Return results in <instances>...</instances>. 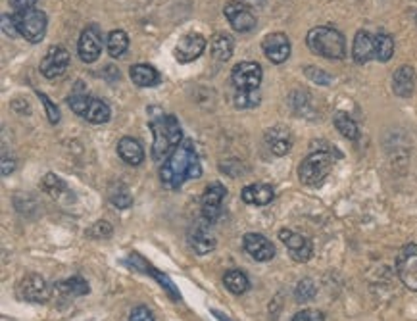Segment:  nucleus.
<instances>
[{
    "mask_svg": "<svg viewBox=\"0 0 417 321\" xmlns=\"http://www.w3.org/2000/svg\"><path fill=\"white\" fill-rule=\"evenodd\" d=\"M202 175V165L196 156V150L191 139L179 144L173 150L170 158L165 160L164 165L160 168V179L164 183V187L177 191L186 179H198Z\"/></svg>",
    "mask_w": 417,
    "mask_h": 321,
    "instance_id": "f257e3e1",
    "label": "nucleus"
},
{
    "mask_svg": "<svg viewBox=\"0 0 417 321\" xmlns=\"http://www.w3.org/2000/svg\"><path fill=\"white\" fill-rule=\"evenodd\" d=\"M150 129L154 133L152 158L154 162H165L173 150L183 142V131L175 116L164 114L160 108H149Z\"/></svg>",
    "mask_w": 417,
    "mask_h": 321,
    "instance_id": "f03ea898",
    "label": "nucleus"
},
{
    "mask_svg": "<svg viewBox=\"0 0 417 321\" xmlns=\"http://www.w3.org/2000/svg\"><path fill=\"white\" fill-rule=\"evenodd\" d=\"M308 48L315 53L317 56L329 58V60H343L346 54V43L341 31L329 25H321V27H313L306 37Z\"/></svg>",
    "mask_w": 417,
    "mask_h": 321,
    "instance_id": "7ed1b4c3",
    "label": "nucleus"
},
{
    "mask_svg": "<svg viewBox=\"0 0 417 321\" xmlns=\"http://www.w3.org/2000/svg\"><path fill=\"white\" fill-rule=\"evenodd\" d=\"M331 170H333V156L327 150H320L302 160V164L298 168V177L308 187H317L325 181Z\"/></svg>",
    "mask_w": 417,
    "mask_h": 321,
    "instance_id": "20e7f679",
    "label": "nucleus"
},
{
    "mask_svg": "<svg viewBox=\"0 0 417 321\" xmlns=\"http://www.w3.org/2000/svg\"><path fill=\"white\" fill-rule=\"evenodd\" d=\"M15 27L18 33L22 35L25 41L29 43H39L45 39L46 27H48V18L43 10L39 8H31L25 12H14Z\"/></svg>",
    "mask_w": 417,
    "mask_h": 321,
    "instance_id": "39448f33",
    "label": "nucleus"
},
{
    "mask_svg": "<svg viewBox=\"0 0 417 321\" xmlns=\"http://www.w3.org/2000/svg\"><path fill=\"white\" fill-rule=\"evenodd\" d=\"M15 294L23 302L41 304V302L50 300L53 289H50V285L46 283L45 277L37 275V273H27V275L20 279V283L15 287Z\"/></svg>",
    "mask_w": 417,
    "mask_h": 321,
    "instance_id": "423d86ee",
    "label": "nucleus"
},
{
    "mask_svg": "<svg viewBox=\"0 0 417 321\" xmlns=\"http://www.w3.org/2000/svg\"><path fill=\"white\" fill-rule=\"evenodd\" d=\"M396 273L410 291L417 292V245H408L396 258Z\"/></svg>",
    "mask_w": 417,
    "mask_h": 321,
    "instance_id": "0eeeda50",
    "label": "nucleus"
},
{
    "mask_svg": "<svg viewBox=\"0 0 417 321\" xmlns=\"http://www.w3.org/2000/svg\"><path fill=\"white\" fill-rule=\"evenodd\" d=\"M261 77H264V71L260 64L256 62H240L231 71L233 85L238 90H256L260 87Z\"/></svg>",
    "mask_w": 417,
    "mask_h": 321,
    "instance_id": "6e6552de",
    "label": "nucleus"
},
{
    "mask_svg": "<svg viewBox=\"0 0 417 321\" xmlns=\"http://www.w3.org/2000/svg\"><path fill=\"white\" fill-rule=\"evenodd\" d=\"M77 53L85 64H93L98 60V56L102 53V35H100L98 25L93 23L87 29H83L79 43H77Z\"/></svg>",
    "mask_w": 417,
    "mask_h": 321,
    "instance_id": "1a4fd4ad",
    "label": "nucleus"
},
{
    "mask_svg": "<svg viewBox=\"0 0 417 321\" xmlns=\"http://www.w3.org/2000/svg\"><path fill=\"white\" fill-rule=\"evenodd\" d=\"M227 194V189L221 183H210L204 196H202V217L206 224H214L217 217L221 216V206Z\"/></svg>",
    "mask_w": 417,
    "mask_h": 321,
    "instance_id": "9d476101",
    "label": "nucleus"
},
{
    "mask_svg": "<svg viewBox=\"0 0 417 321\" xmlns=\"http://www.w3.org/2000/svg\"><path fill=\"white\" fill-rule=\"evenodd\" d=\"M279 239L287 247V250L291 252L292 260L298 261V264H304V261L312 258L313 245L312 240L306 239L304 235L291 231V229H281L279 231Z\"/></svg>",
    "mask_w": 417,
    "mask_h": 321,
    "instance_id": "9b49d317",
    "label": "nucleus"
},
{
    "mask_svg": "<svg viewBox=\"0 0 417 321\" xmlns=\"http://www.w3.org/2000/svg\"><path fill=\"white\" fill-rule=\"evenodd\" d=\"M67 66H69V53L64 46H50L46 50L45 58L41 60V74L45 75L46 79H56L60 75L66 74Z\"/></svg>",
    "mask_w": 417,
    "mask_h": 321,
    "instance_id": "f8f14e48",
    "label": "nucleus"
},
{
    "mask_svg": "<svg viewBox=\"0 0 417 321\" xmlns=\"http://www.w3.org/2000/svg\"><path fill=\"white\" fill-rule=\"evenodd\" d=\"M225 18L229 20L231 27L238 33H248L256 27V15L250 12V8L246 6L245 2H227V6L224 8Z\"/></svg>",
    "mask_w": 417,
    "mask_h": 321,
    "instance_id": "ddd939ff",
    "label": "nucleus"
},
{
    "mask_svg": "<svg viewBox=\"0 0 417 321\" xmlns=\"http://www.w3.org/2000/svg\"><path fill=\"white\" fill-rule=\"evenodd\" d=\"M206 48V39L202 37L200 33H189L185 37L179 39L177 46H175V60L181 64H189V62L196 60Z\"/></svg>",
    "mask_w": 417,
    "mask_h": 321,
    "instance_id": "4468645a",
    "label": "nucleus"
},
{
    "mask_svg": "<svg viewBox=\"0 0 417 321\" xmlns=\"http://www.w3.org/2000/svg\"><path fill=\"white\" fill-rule=\"evenodd\" d=\"M261 48H264V54L268 56V60L273 64H283L291 56V41L285 33L268 35L261 43Z\"/></svg>",
    "mask_w": 417,
    "mask_h": 321,
    "instance_id": "2eb2a0df",
    "label": "nucleus"
},
{
    "mask_svg": "<svg viewBox=\"0 0 417 321\" xmlns=\"http://www.w3.org/2000/svg\"><path fill=\"white\" fill-rule=\"evenodd\" d=\"M242 248L252 256L256 261H269L275 256L273 243L260 233H246L242 237Z\"/></svg>",
    "mask_w": 417,
    "mask_h": 321,
    "instance_id": "dca6fc26",
    "label": "nucleus"
},
{
    "mask_svg": "<svg viewBox=\"0 0 417 321\" xmlns=\"http://www.w3.org/2000/svg\"><path fill=\"white\" fill-rule=\"evenodd\" d=\"M266 144L275 156H285L292 149V135L283 125H277L266 131Z\"/></svg>",
    "mask_w": 417,
    "mask_h": 321,
    "instance_id": "f3484780",
    "label": "nucleus"
},
{
    "mask_svg": "<svg viewBox=\"0 0 417 321\" xmlns=\"http://www.w3.org/2000/svg\"><path fill=\"white\" fill-rule=\"evenodd\" d=\"M352 58L356 64H367L375 58V37L367 31H357L354 45H352Z\"/></svg>",
    "mask_w": 417,
    "mask_h": 321,
    "instance_id": "a211bd4d",
    "label": "nucleus"
},
{
    "mask_svg": "<svg viewBox=\"0 0 417 321\" xmlns=\"http://www.w3.org/2000/svg\"><path fill=\"white\" fill-rule=\"evenodd\" d=\"M416 89V69L411 66L398 67L392 75V90L398 97L410 98Z\"/></svg>",
    "mask_w": 417,
    "mask_h": 321,
    "instance_id": "6ab92c4d",
    "label": "nucleus"
},
{
    "mask_svg": "<svg viewBox=\"0 0 417 321\" xmlns=\"http://www.w3.org/2000/svg\"><path fill=\"white\" fill-rule=\"evenodd\" d=\"M240 198H242V202L252 204V206H268L269 202L275 198V193L266 183H254V185L242 189Z\"/></svg>",
    "mask_w": 417,
    "mask_h": 321,
    "instance_id": "aec40b11",
    "label": "nucleus"
},
{
    "mask_svg": "<svg viewBox=\"0 0 417 321\" xmlns=\"http://www.w3.org/2000/svg\"><path fill=\"white\" fill-rule=\"evenodd\" d=\"M118 154L129 165H141L144 162V149L141 146V142L133 139V137L119 139Z\"/></svg>",
    "mask_w": 417,
    "mask_h": 321,
    "instance_id": "412c9836",
    "label": "nucleus"
},
{
    "mask_svg": "<svg viewBox=\"0 0 417 321\" xmlns=\"http://www.w3.org/2000/svg\"><path fill=\"white\" fill-rule=\"evenodd\" d=\"M189 245H191V248L198 256H206L216 248V239L206 231V227L196 225L193 231H191V235H189Z\"/></svg>",
    "mask_w": 417,
    "mask_h": 321,
    "instance_id": "4be33fe9",
    "label": "nucleus"
},
{
    "mask_svg": "<svg viewBox=\"0 0 417 321\" xmlns=\"http://www.w3.org/2000/svg\"><path fill=\"white\" fill-rule=\"evenodd\" d=\"M235 41L227 33H216L210 41V53L217 62H227L233 56Z\"/></svg>",
    "mask_w": 417,
    "mask_h": 321,
    "instance_id": "5701e85b",
    "label": "nucleus"
},
{
    "mask_svg": "<svg viewBox=\"0 0 417 321\" xmlns=\"http://www.w3.org/2000/svg\"><path fill=\"white\" fill-rule=\"evenodd\" d=\"M129 77L137 87H156L160 83V74L149 64H137L129 69Z\"/></svg>",
    "mask_w": 417,
    "mask_h": 321,
    "instance_id": "b1692460",
    "label": "nucleus"
},
{
    "mask_svg": "<svg viewBox=\"0 0 417 321\" xmlns=\"http://www.w3.org/2000/svg\"><path fill=\"white\" fill-rule=\"evenodd\" d=\"M83 118L90 123H95V125H102L106 121H110L112 118V110H110V106L106 104L104 100H100V98H90L89 106H87V110L83 114Z\"/></svg>",
    "mask_w": 417,
    "mask_h": 321,
    "instance_id": "393cba45",
    "label": "nucleus"
},
{
    "mask_svg": "<svg viewBox=\"0 0 417 321\" xmlns=\"http://www.w3.org/2000/svg\"><path fill=\"white\" fill-rule=\"evenodd\" d=\"M56 292H60L64 299H75V296L89 294V285L83 277H69L66 281H60L56 285Z\"/></svg>",
    "mask_w": 417,
    "mask_h": 321,
    "instance_id": "a878e982",
    "label": "nucleus"
},
{
    "mask_svg": "<svg viewBox=\"0 0 417 321\" xmlns=\"http://www.w3.org/2000/svg\"><path fill=\"white\" fill-rule=\"evenodd\" d=\"M224 285L227 291H231L233 294H245L250 289V281L246 273H242L240 269H229L225 271Z\"/></svg>",
    "mask_w": 417,
    "mask_h": 321,
    "instance_id": "bb28decb",
    "label": "nucleus"
},
{
    "mask_svg": "<svg viewBox=\"0 0 417 321\" xmlns=\"http://www.w3.org/2000/svg\"><path fill=\"white\" fill-rule=\"evenodd\" d=\"M127 48H129V37H127L125 31H110V35L106 39V50H108V54H110L112 58H119V56L125 54Z\"/></svg>",
    "mask_w": 417,
    "mask_h": 321,
    "instance_id": "cd10ccee",
    "label": "nucleus"
},
{
    "mask_svg": "<svg viewBox=\"0 0 417 321\" xmlns=\"http://www.w3.org/2000/svg\"><path fill=\"white\" fill-rule=\"evenodd\" d=\"M395 54V39L388 33H379L375 37V60L388 62Z\"/></svg>",
    "mask_w": 417,
    "mask_h": 321,
    "instance_id": "c85d7f7f",
    "label": "nucleus"
},
{
    "mask_svg": "<svg viewBox=\"0 0 417 321\" xmlns=\"http://www.w3.org/2000/svg\"><path fill=\"white\" fill-rule=\"evenodd\" d=\"M333 121H335L336 131H341V135H343V137H346V139L356 141L357 137H360V129H357L356 121L352 120L348 114L336 112L335 118H333Z\"/></svg>",
    "mask_w": 417,
    "mask_h": 321,
    "instance_id": "c756f323",
    "label": "nucleus"
},
{
    "mask_svg": "<svg viewBox=\"0 0 417 321\" xmlns=\"http://www.w3.org/2000/svg\"><path fill=\"white\" fill-rule=\"evenodd\" d=\"M129 260L139 261V264H141L142 268H144V271H146V273H152V275L156 277L158 281H160V285H162V289H165V291L170 292V294H172V296H173V299H175V300L181 299V296H179V292L175 291V287H173L172 279H170V277L162 275V273H160V271H156V269L152 268V266H150V264H146V261L142 260V258H139V256H137V254L129 256Z\"/></svg>",
    "mask_w": 417,
    "mask_h": 321,
    "instance_id": "7c9ffc66",
    "label": "nucleus"
},
{
    "mask_svg": "<svg viewBox=\"0 0 417 321\" xmlns=\"http://www.w3.org/2000/svg\"><path fill=\"white\" fill-rule=\"evenodd\" d=\"M110 202H112L114 206H118L119 210H127L131 208V204H133V196L129 193V189L123 185V183H118L116 187L110 189Z\"/></svg>",
    "mask_w": 417,
    "mask_h": 321,
    "instance_id": "2f4dec72",
    "label": "nucleus"
},
{
    "mask_svg": "<svg viewBox=\"0 0 417 321\" xmlns=\"http://www.w3.org/2000/svg\"><path fill=\"white\" fill-rule=\"evenodd\" d=\"M233 100H235V106L240 108V110H246V108H256V106L260 104V93H258V89L237 90Z\"/></svg>",
    "mask_w": 417,
    "mask_h": 321,
    "instance_id": "473e14b6",
    "label": "nucleus"
},
{
    "mask_svg": "<svg viewBox=\"0 0 417 321\" xmlns=\"http://www.w3.org/2000/svg\"><path fill=\"white\" fill-rule=\"evenodd\" d=\"M43 189H45L46 193L53 194L54 198H60L62 194L67 193L66 183L60 179L58 175H54V173H46V177L43 179Z\"/></svg>",
    "mask_w": 417,
    "mask_h": 321,
    "instance_id": "72a5a7b5",
    "label": "nucleus"
},
{
    "mask_svg": "<svg viewBox=\"0 0 417 321\" xmlns=\"http://www.w3.org/2000/svg\"><path fill=\"white\" fill-rule=\"evenodd\" d=\"M315 294H317V289H315L312 279H302L296 285V291H294L296 302H310V300L315 299Z\"/></svg>",
    "mask_w": 417,
    "mask_h": 321,
    "instance_id": "f704fd0d",
    "label": "nucleus"
},
{
    "mask_svg": "<svg viewBox=\"0 0 417 321\" xmlns=\"http://www.w3.org/2000/svg\"><path fill=\"white\" fill-rule=\"evenodd\" d=\"M304 74L310 81L317 83V85H323V87H327V85H331V81H333V77H331L329 74H325V71L320 69V67H313V66L304 67Z\"/></svg>",
    "mask_w": 417,
    "mask_h": 321,
    "instance_id": "c9c22d12",
    "label": "nucleus"
},
{
    "mask_svg": "<svg viewBox=\"0 0 417 321\" xmlns=\"http://www.w3.org/2000/svg\"><path fill=\"white\" fill-rule=\"evenodd\" d=\"M37 97L41 98V102H43V104H45V110H46V116H48V121H50V123H54V125H56V123H58V121H60V110H58V106L54 104L53 100H50V98L46 97L45 93H41V90H37Z\"/></svg>",
    "mask_w": 417,
    "mask_h": 321,
    "instance_id": "e433bc0d",
    "label": "nucleus"
},
{
    "mask_svg": "<svg viewBox=\"0 0 417 321\" xmlns=\"http://www.w3.org/2000/svg\"><path fill=\"white\" fill-rule=\"evenodd\" d=\"M89 235L93 239H108V237H112V227L108 221H97L89 229Z\"/></svg>",
    "mask_w": 417,
    "mask_h": 321,
    "instance_id": "4c0bfd02",
    "label": "nucleus"
},
{
    "mask_svg": "<svg viewBox=\"0 0 417 321\" xmlns=\"http://www.w3.org/2000/svg\"><path fill=\"white\" fill-rule=\"evenodd\" d=\"M291 321H325V315L320 310H302L292 315Z\"/></svg>",
    "mask_w": 417,
    "mask_h": 321,
    "instance_id": "58836bf2",
    "label": "nucleus"
},
{
    "mask_svg": "<svg viewBox=\"0 0 417 321\" xmlns=\"http://www.w3.org/2000/svg\"><path fill=\"white\" fill-rule=\"evenodd\" d=\"M2 31H4V35L10 39L18 37L20 33H18V27H15V20H14V14L8 15L4 14L2 15Z\"/></svg>",
    "mask_w": 417,
    "mask_h": 321,
    "instance_id": "ea45409f",
    "label": "nucleus"
},
{
    "mask_svg": "<svg viewBox=\"0 0 417 321\" xmlns=\"http://www.w3.org/2000/svg\"><path fill=\"white\" fill-rule=\"evenodd\" d=\"M129 321H156L154 315L146 306H137L133 308V312L129 315Z\"/></svg>",
    "mask_w": 417,
    "mask_h": 321,
    "instance_id": "a19ab883",
    "label": "nucleus"
},
{
    "mask_svg": "<svg viewBox=\"0 0 417 321\" xmlns=\"http://www.w3.org/2000/svg\"><path fill=\"white\" fill-rule=\"evenodd\" d=\"M10 4L14 8V12H25L37 6V0H10Z\"/></svg>",
    "mask_w": 417,
    "mask_h": 321,
    "instance_id": "79ce46f5",
    "label": "nucleus"
},
{
    "mask_svg": "<svg viewBox=\"0 0 417 321\" xmlns=\"http://www.w3.org/2000/svg\"><path fill=\"white\" fill-rule=\"evenodd\" d=\"M14 170H15V160L12 156L8 158V154L4 152V154H2V175L8 177V175L14 172Z\"/></svg>",
    "mask_w": 417,
    "mask_h": 321,
    "instance_id": "37998d69",
    "label": "nucleus"
},
{
    "mask_svg": "<svg viewBox=\"0 0 417 321\" xmlns=\"http://www.w3.org/2000/svg\"><path fill=\"white\" fill-rule=\"evenodd\" d=\"M242 2H245L246 6H261L266 0H242Z\"/></svg>",
    "mask_w": 417,
    "mask_h": 321,
    "instance_id": "c03bdc74",
    "label": "nucleus"
}]
</instances>
